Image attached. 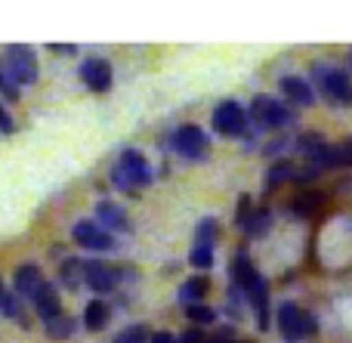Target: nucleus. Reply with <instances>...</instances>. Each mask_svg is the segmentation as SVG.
<instances>
[{
	"mask_svg": "<svg viewBox=\"0 0 352 343\" xmlns=\"http://www.w3.org/2000/svg\"><path fill=\"white\" fill-rule=\"evenodd\" d=\"M111 183L124 192H136V189H142V186L152 183V167H148L146 155L136 152V148L121 152L118 164L111 167Z\"/></svg>",
	"mask_w": 352,
	"mask_h": 343,
	"instance_id": "obj_1",
	"label": "nucleus"
},
{
	"mask_svg": "<svg viewBox=\"0 0 352 343\" xmlns=\"http://www.w3.org/2000/svg\"><path fill=\"white\" fill-rule=\"evenodd\" d=\"M312 90H322V96L334 105H349L352 109V80L346 71L331 68L324 62L312 65Z\"/></svg>",
	"mask_w": 352,
	"mask_h": 343,
	"instance_id": "obj_2",
	"label": "nucleus"
},
{
	"mask_svg": "<svg viewBox=\"0 0 352 343\" xmlns=\"http://www.w3.org/2000/svg\"><path fill=\"white\" fill-rule=\"evenodd\" d=\"M250 118H254V124L263 130H278L294 121V111L272 96H256L254 102H250Z\"/></svg>",
	"mask_w": 352,
	"mask_h": 343,
	"instance_id": "obj_3",
	"label": "nucleus"
},
{
	"mask_svg": "<svg viewBox=\"0 0 352 343\" xmlns=\"http://www.w3.org/2000/svg\"><path fill=\"white\" fill-rule=\"evenodd\" d=\"M6 74H10L19 87L34 84V80H37L34 49L25 47V43H10V47H6Z\"/></svg>",
	"mask_w": 352,
	"mask_h": 343,
	"instance_id": "obj_4",
	"label": "nucleus"
},
{
	"mask_svg": "<svg viewBox=\"0 0 352 343\" xmlns=\"http://www.w3.org/2000/svg\"><path fill=\"white\" fill-rule=\"evenodd\" d=\"M278 331L287 343H300L306 331H316V319L297 307V303L285 300L278 307Z\"/></svg>",
	"mask_w": 352,
	"mask_h": 343,
	"instance_id": "obj_5",
	"label": "nucleus"
},
{
	"mask_svg": "<svg viewBox=\"0 0 352 343\" xmlns=\"http://www.w3.org/2000/svg\"><path fill=\"white\" fill-rule=\"evenodd\" d=\"M248 121L250 115L235 102V99H226L213 109V130L223 136H248Z\"/></svg>",
	"mask_w": 352,
	"mask_h": 343,
	"instance_id": "obj_6",
	"label": "nucleus"
},
{
	"mask_svg": "<svg viewBox=\"0 0 352 343\" xmlns=\"http://www.w3.org/2000/svg\"><path fill=\"white\" fill-rule=\"evenodd\" d=\"M170 146L182 155V158H188V161H204L207 158V148H210V146H207V133L198 127V124H182V127L173 133Z\"/></svg>",
	"mask_w": 352,
	"mask_h": 343,
	"instance_id": "obj_7",
	"label": "nucleus"
},
{
	"mask_svg": "<svg viewBox=\"0 0 352 343\" xmlns=\"http://www.w3.org/2000/svg\"><path fill=\"white\" fill-rule=\"evenodd\" d=\"M72 235L80 247H87V251H109V247H115L111 232H105L96 220H80Z\"/></svg>",
	"mask_w": 352,
	"mask_h": 343,
	"instance_id": "obj_8",
	"label": "nucleus"
},
{
	"mask_svg": "<svg viewBox=\"0 0 352 343\" xmlns=\"http://www.w3.org/2000/svg\"><path fill=\"white\" fill-rule=\"evenodd\" d=\"M80 80L96 93L111 90V80H115V74H111V62L109 59H87L84 65H80Z\"/></svg>",
	"mask_w": 352,
	"mask_h": 343,
	"instance_id": "obj_9",
	"label": "nucleus"
},
{
	"mask_svg": "<svg viewBox=\"0 0 352 343\" xmlns=\"http://www.w3.org/2000/svg\"><path fill=\"white\" fill-rule=\"evenodd\" d=\"M244 297H248V303L256 309V325L266 331L269 328V288H266V278L256 272L254 282L244 288Z\"/></svg>",
	"mask_w": 352,
	"mask_h": 343,
	"instance_id": "obj_10",
	"label": "nucleus"
},
{
	"mask_svg": "<svg viewBox=\"0 0 352 343\" xmlns=\"http://www.w3.org/2000/svg\"><path fill=\"white\" fill-rule=\"evenodd\" d=\"M43 285V276H41V266L37 263H22L16 269V276H12V288H16V294L22 297V300H31V297L41 291Z\"/></svg>",
	"mask_w": 352,
	"mask_h": 343,
	"instance_id": "obj_11",
	"label": "nucleus"
},
{
	"mask_svg": "<svg viewBox=\"0 0 352 343\" xmlns=\"http://www.w3.org/2000/svg\"><path fill=\"white\" fill-rule=\"evenodd\" d=\"M118 276H121V272L111 269V266H105V263H87L84 266V285L87 288H93V291H99V294L115 291Z\"/></svg>",
	"mask_w": 352,
	"mask_h": 343,
	"instance_id": "obj_12",
	"label": "nucleus"
},
{
	"mask_svg": "<svg viewBox=\"0 0 352 343\" xmlns=\"http://www.w3.org/2000/svg\"><path fill=\"white\" fill-rule=\"evenodd\" d=\"M96 223L105 232H130V220L124 214V208H118L115 201H99L96 204Z\"/></svg>",
	"mask_w": 352,
	"mask_h": 343,
	"instance_id": "obj_13",
	"label": "nucleus"
},
{
	"mask_svg": "<svg viewBox=\"0 0 352 343\" xmlns=\"http://www.w3.org/2000/svg\"><path fill=\"white\" fill-rule=\"evenodd\" d=\"M281 93H285L294 105H303V109L316 105V90H312V84L306 78H297V74L281 78Z\"/></svg>",
	"mask_w": 352,
	"mask_h": 343,
	"instance_id": "obj_14",
	"label": "nucleus"
},
{
	"mask_svg": "<svg viewBox=\"0 0 352 343\" xmlns=\"http://www.w3.org/2000/svg\"><path fill=\"white\" fill-rule=\"evenodd\" d=\"M31 303H34L37 316H41L43 322H53V319H59V316H62L59 294H56V288H53V285H47V282H43V285H41V291H37V294L31 297Z\"/></svg>",
	"mask_w": 352,
	"mask_h": 343,
	"instance_id": "obj_15",
	"label": "nucleus"
},
{
	"mask_svg": "<svg viewBox=\"0 0 352 343\" xmlns=\"http://www.w3.org/2000/svg\"><path fill=\"white\" fill-rule=\"evenodd\" d=\"M109 307H105L102 300H90L87 303V309H84V325H87V331H102L105 325H109Z\"/></svg>",
	"mask_w": 352,
	"mask_h": 343,
	"instance_id": "obj_16",
	"label": "nucleus"
},
{
	"mask_svg": "<svg viewBox=\"0 0 352 343\" xmlns=\"http://www.w3.org/2000/svg\"><path fill=\"white\" fill-rule=\"evenodd\" d=\"M84 266H87V260H78V257H68L65 263H62V269H59V282L65 285V288H78L80 282H84Z\"/></svg>",
	"mask_w": 352,
	"mask_h": 343,
	"instance_id": "obj_17",
	"label": "nucleus"
},
{
	"mask_svg": "<svg viewBox=\"0 0 352 343\" xmlns=\"http://www.w3.org/2000/svg\"><path fill=\"white\" fill-rule=\"evenodd\" d=\"M269 226H272V214H269V210H254L241 229L250 235V239H260V235L269 232Z\"/></svg>",
	"mask_w": 352,
	"mask_h": 343,
	"instance_id": "obj_18",
	"label": "nucleus"
},
{
	"mask_svg": "<svg viewBox=\"0 0 352 343\" xmlns=\"http://www.w3.org/2000/svg\"><path fill=\"white\" fill-rule=\"evenodd\" d=\"M43 328H47V334H50V338H56V340H65V338H72V334H74V328H78V322H74L72 316H65V313H62L59 319H53V322H43Z\"/></svg>",
	"mask_w": 352,
	"mask_h": 343,
	"instance_id": "obj_19",
	"label": "nucleus"
},
{
	"mask_svg": "<svg viewBox=\"0 0 352 343\" xmlns=\"http://www.w3.org/2000/svg\"><path fill=\"white\" fill-rule=\"evenodd\" d=\"M204 294H207V278H188L179 288V300L186 303V307H195Z\"/></svg>",
	"mask_w": 352,
	"mask_h": 343,
	"instance_id": "obj_20",
	"label": "nucleus"
},
{
	"mask_svg": "<svg viewBox=\"0 0 352 343\" xmlns=\"http://www.w3.org/2000/svg\"><path fill=\"white\" fill-rule=\"evenodd\" d=\"M217 232H219V226H217V220H213V217L201 220V223H198V229H195V245H201V247H213V241H217Z\"/></svg>",
	"mask_w": 352,
	"mask_h": 343,
	"instance_id": "obj_21",
	"label": "nucleus"
},
{
	"mask_svg": "<svg viewBox=\"0 0 352 343\" xmlns=\"http://www.w3.org/2000/svg\"><path fill=\"white\" fill-rule=\"evenodd\" d=\"M188 260H192L195 269H210V266H213V247H201V245H195V247H192V254H188Z\"/></svg>",
	"mask_w": 352,
	"mask_h": 343,
	"instance_id": "obj_22",
	"label": "nucleus"
},
{
	"mask_svg": "<svg viewBox=\"0 0 352 343\" xmlns=\"http://www.w3.org/2000/svg\"><path fill=\"white\" fill-rule=\"evenodd\" d=\"M186 316L195 322V325H210V322L217 319V313H213L210 307H204V303H195V307H188Z\"/></svg>",
	"mask_w": 352,
	"mask_h": 343,
	"instance_id": "obj_23",
	"label": "nucleus"
},
{
	"mask_svg": "<svg viewBox=\"0 0 352 343\" xmlns=\"http://www.w3.org/2000/svg\"><path fill=\"white\" fill-rule=\"evenodd\" d=\"M287 177H291V164H287V161L272 164V170H269V177H266V192H272L275 186H278L281 179H287Z\"/></svg>",
	"mask_w": 352,
	"mask_h": 343,
	"instance_id": "obj_24",
	"label": "nucleus"
},
{
	"mask_svg": "<svg viewBox=\"0 0 352 343\" xmlns=\"http://www.w3.org/2000/svg\"><path fill=\"white\" fill-rule=\"evenodd\" d=\"M146 325H130V328H124L121 334H118V340L115 343H146Z\"/></svg>",
	"mask_w": 352,
	"mask_h": 343,
	"instance_id": "obj_25",
	"label": "nucleus"
},
{
	"mask_svg": "<svg viewBox=\"0 0 352 343\" xmlns=\"http://www.w3.org/2000/svg\"><path fill=\"white\" fill-rule=\"evenodd\" d=\"M0 96L3 99H10V102H16L19 99V84L6 74V68H0Z\"/></svg>",
	"mask_w": 352,
	"mask_h": 343,
	"instance_id": "obj_26",
	"label": "nucleus"
},
{
	"mask_svg": "<svg viewBox=\"0 0 352 343\" xmlns=\"http://www.w3.org/2000/svg\"><path fill=\"white\" fill-rule=\"evenodd\" d=\"M250 214H254V210H250V198L244 195L241 201H238V217H235V223H238V226H244V223H248V217H250Z\"/></svg>",
	"mask_w": 352,
	"mask_h": 343,
	"instance_id": "obj_27",
	"label": "nucleus"
},
{
	"mask_svg": "<svg viewBox=\"0 0 352 343\" xmlns=\"http://www.w3.org/2000/svg\"><path fill=\"white\" fill-rule=\"evenodd\" d=\"M16 130V121L10 118V111L3 109V102H0V133H12Z\"/></svg>",
	"mask_w": 352,
	"mask_h": 343,
	"instance_id": "obj_28",
	"label": "nucleus"
},
{
	"mask_svg": "<svg viewBox=\"0 0 352 343\" xmlns=\"http://www.w3.org/2000/svg\"><path fill=\"white\" fill-rule=\"evenodd\" d=\"M179 343H204V334H201L198 328H188V331L179 338Z\"/></svg>",
	"mask_w": 352,
	"mask_h": 343,
	"instance_id": "obj_29",
	"label": "nucleus"
},
{
	"mask_svg": "<svg viewBox=\"0 0 352 343\" xmlns=\"http://www.w3.org/2000/svg\"><path fill=\"white\" fill-rule=\"evenodd\" d=\"M50 53H59V56H74V53H78V47H72V43H68V47H59V43H50Z\"/></svg>",
	"mask_w": 352,
	"mask_h": 343,
	"instance_id": "obj_30",
	"label": "nucleus"
},
{
	"mask_svg": "<svg viewBox=\"0 0 352 343\" xmlns=\"http://www.w3.org/2000/svg\"><path fill=\"white\" fill-rule=\"evenodd\" d=\"M152 343H176V340L167 331H158V334H152Z\"/></svg>",
	"mask_w": 352,
	"mask_h": 343,
	"instance_id": "obj_31",
	"label": "nucleus"
},
{
	"mask_svg": "<svg viewBox=\"0 0 352 343\" xmlns=\"http://www.w3.org/2000/svg\"><path fill=\"white\" fill-rule=\"evenodd\" d=\"M6 300H10V291H6V288H3V282H0V309H3V303H6Z\"/></svg>",
	"mask_w": 352,
	"mask_h": 343,
	"instance_id": "obj_32",
	"label": "nucleus"
},
{
	"mask_svg": "<svg viewBox=\"0 0 352 343\" xmlns=\"http://www.w3.org/2000/svg\"><path fill=\"white\" fill-rule=\"evenodd\" d=\"M204 343H232V340H229V334H219V338H210V340H204Z\"/></svg>",
	"mask_w": 352,
	"mask_h": 343,
	"instance_id": "obj_33",
	"label": "nucleus"
},
{
	"mask_svg": "<svg viewBox=\"0 0 352 343\" xmlns=\"http://www.w3.org/2000/svg\"><path fill=\"white\" fill-rule=\"evenodd\" d=\"M349 68H352V49H349Z\"/></svg>",
	"mask_w": 352,
	"mask_h": 343,
	"instance_id": "obj_34",
	"label": "nucleus"
}]
</instances>
